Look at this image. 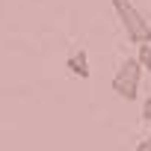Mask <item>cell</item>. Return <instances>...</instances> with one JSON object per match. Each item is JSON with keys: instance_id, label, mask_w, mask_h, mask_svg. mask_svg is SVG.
Here are the masks:
<instances>
[{"instance_id": "cell-1", "label": "cell", "mask_w": 151, "mask_h": 151, "mask_svg": "<svg viewBox=\"0 0 151 151\" xmlns=\"http://www.w3.org/2000/svg\"><path fill=\"white\" fill-rule=\"evenodd\" d=\"M142 62H139V56H127V59H122L119 62V68H116V74H113V92L122 98V101H136L139 98V83H142Z\"/></svg>"}, {"instance_id": "cell-2", "label": "cell", "mask_w": 151, "mask_h": 151, "mask_svg": "<svg viewBox=\"0 0 151 151\" xmlns=\"http://www.w3.org/2000/svg\"><path fill=\"white\" fill-rule=\"evenodd\" d=\"M113 12L119 15L127 39L133 45H142V42H151V24L145 21V15L130 3V0H113Z\"/></svg>"}, {"instance_id": "cell-3", "label": "cell", "mask_w": 151, "mask_h": 151, "mask_svg": "<svg viewBox=\"0 0 151 151\" xmlns=\"http://www.w3.org/2000/svg\"><path fill=\"white\" fill-rule=\"evenodd\" d=\"M65 68L74 74V77L86 80V77H89V59H86V50H83V47H80V50H74V53L65 59Z\"/></svg>"}, {"instance_id": "cell-4", "label": "cell", "mask_w": 151, "mask_h": 151, "mask_svg": "<svg viewBox=\"0 0 151 151\" xmlns=\"http://www.w3.org/2000/svg\"><path fill=\"white\" fill-rule=\"evenodd\" d=\"M136 56H139L142 68H145V71H151V42H142V45H136Z\"/></svg>"}, {"instance_id": "cell-5", "label": "cell", "mask_w": 151, "mask_h": 151, "mask_svg": "<svg viewBox=\"0 0 151 151\" xmlns=\"http://www.w3.org/2000/svg\"><path fill=\"white\" fill-rule=\"evenodd\" d=\"M142 122H145V124H151V98H145V101H142Z\"/></svg>"}, {"instance_id": "cell-6", "label": "cell", "mask_w": 151, "mask_h": 151, "mask_svg": "<svg viewBox=\"0 0 151 151\" xmlns=\"http://www.w3.org/2000/svg\"><path fill=\"white\" fill-rule=\"evenodd\" d=\"M136 151H151V136L139 139V142H136Z\"/></svg>"}]
</instances>
